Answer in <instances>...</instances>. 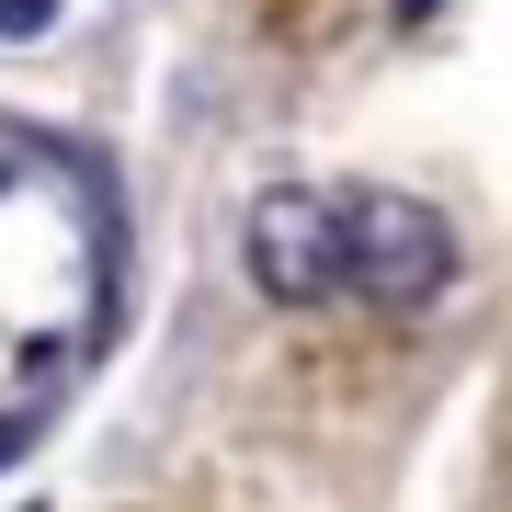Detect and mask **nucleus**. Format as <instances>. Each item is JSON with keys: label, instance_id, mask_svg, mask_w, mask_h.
Returning a JSON list of instances; mask_svg holds the SVG:
<instances>
[{"label": "nucleus", "instance_id": "nucleus-1", "mask_svg": "<svg viewBox=\"0 0 512 512\" xmlns=\"http://www.w3.org/2000/svg\"><path fill=\"white\" fill-rule=\"evenodd\" d=\"M456 285V228L399 183L342 194V296H365L376 319H421Z\"/></svg>", "mask_w": 512, "mask_h": 512}, {"label": "nucleus", "instance_id": "nucleus-2", "mask_svg": "<svg viewBox=\"0 0 512 512\" xmlns=\"http://www.w3.org/2000/svg\"><path fill=\"white\" fill-rule=\"evenodd\" d=\"M239 262H251V285L274 296V308H319V296L342 285V205H330L319 183H274V194H251Z\"/></svg>", "mask_w": 512, "mask_h": 512}, {"label": "nucleus", "instance_id": "nucleus-3", "mask_svg": "<svg viewBox=\"0 0 512 512\" xmlns=\"http://www.w3.org/2000/svg\"><path fill=\"white\" fill-rule=\"evenodd\" d=\"M57 23V0H0V35H46Z\"/></svg>", "mask_w": 512, "mask_h": 512}, {"label": "nucleus", "instance_id": "nucleus-4", "mask_svg": "<svg viewBox=\"0 0 512 512\" xmlns=\"http://www.w3.org/2000/svg\"><path fill=\"white\" fill-rule=\"evenodd\" d=\"M421 12H433V0H399V23H421Z\"/></svg>", "mask_w": 512, "mask_h": 512}]
</instances>
